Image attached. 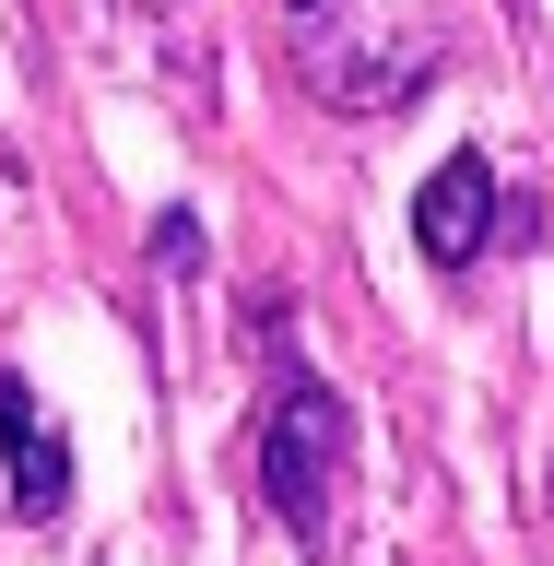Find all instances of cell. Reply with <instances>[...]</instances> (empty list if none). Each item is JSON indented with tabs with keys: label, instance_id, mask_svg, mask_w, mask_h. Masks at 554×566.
Wrapping results in <instances>:
<instances>
[{
	"label": "cell",
	"instance_id": "cell-1",
	"mask_svg": "<svg viewBox=\"0 0 554 566\" xmlns=\"http://www.w3.org/2000/svg\"><path fill=\"white\" fill-rule=\"evenodd\" d=\"M343 460H354L343 389L318 378L295 343H272V389H260V413H248V472H260V495H272V520L295 531V543H331Z\"/></svg>",
	"mask_w": 554,
	"mask_h": 566
},
{
	"label": "cell",
	"instance_id": "cell-2",
	"mask_svg": "<svg viewBox=\"0 0 554 566\" xmlns=\"http://www.w3.org/2000/svg\"><path fill=\"white\" fill-rule=\"evenodd\" d=\"M495 237H508V212H495V166L460 142L449 166L414 189V248H425V272H472Z\"/></svg>",
	"mask_w": 554,
	"mask_h": 566
},
{
	"label": "cell",
	"instance_id": "cell-3",
	"mask_svg": "<svg viewBox=\"0 0 554 566\" xmlns=\"http://www.w3.org/2000/svg\"><path fill=\"white\" fill-rule=\"evenodd\" d=\"M0 460H12V520H60L71 507V437L24 389V366H0Z\"/></svg>",
	"mask_w": 554,
	"mask_h": 566
},
{
	"label": "cell",
	"instance_id": "cell-4",
	"mask_svg": "<svg viewBox=\"0 0 554 566\" xmlns=\"http://www.w3.org/2000/svg\"><path fill=\"white\" fill-rule=\"evenodd\" d=\"M154 260L166 272H201V212H154Z\"/></svg>",
	"mask_w": 554,
	"mask_h": 566
}]
</instances>
